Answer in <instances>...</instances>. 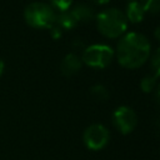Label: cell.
Returning <instances> with one entry per match:
<instances>
[{
	"mask_svg": "<svg viewBox=\"0 0 160 160\" xmlns=\"http://www.w3.org/2000/svg\"><path fill=\"white\" fill-rule=\"evenodd\" d=\"M150 50V41L144 34L130 31L120 38L115 55L122 68L138 69L149 60Z\"/></svg>",
	"mask_w": 160,
	"mask_h": 160,
	"instance_id": "obj_1",
	"label": "cell"
},
{
	"mask_svg": "<svg viewBox=\"0 0 160 160\" xmlns=\"http://www.w3.org/2000/svg\"><path fill=\"white\" fill-rule=\"evenodd\" d=\"M96 26L100 34L105 38L116 39L126 32L128 20L121 10L110 8L100 11L96 15Z\"/></svg>",
	"mask_w": 160,
	"mask_h": 160,
	"instance_id": "obj_2",
	"label": "cell"
},
{
	"mask_svg": "<svg viewBox=\"0 0 160 160\" xmlns=\"http://www.w3.org/2000/svg\"><path fill=\"white\" fill-rule=\"evenodd\" d=\"M24 19L26 24L34 29H50L55 24L56 12L50 5L35 1L25 8Z\"/></svg>",
	"mask_w": 160,
	"mask_h": 160,
	"instance_id": "obj_3",
	"label": "cell"
},
{
	"mask_svg": "<svg viewBox=\"0 0 160 160\" xmlns=\"http://www.w3.org/2000/svg\"><path fill=\"white\" fill-rule=\"evenodd\" d=\"M115 51L106 44H92L82 51L81 61L92 69H105L110 65Z\"/></svg>",
	"mask_w": 160,
	"mask_h": 160,
	"instance_id": "obj_4",
	"label": "cell"
},
{
	"mask_svg": "<svg viewBox=\"0 0 160 160\" xmlns=\"http://www.w3.org/2000/svg\"><path fill=\"white\" fill-rule=\"evenodd\" d=\"M110 140V132L102 124H92L88 126L82 134V141L89 150L99 151L104 149Z\"/></svg>",
	"mask_w": 160,
	"mask_h": 160,
	"instance_id": "obj_5",
	"label": "cell"
},
{
	"mask_svg": "<svg viewBox=\"0 0 160 160\" xmlns=\"http://www.w3.org/2000/svg\"><path fill=\"white\" fill-rule=\"evenodd\" d=\"M112 124L118 131H120L122 135H126L136 128L138 116L131 108L119 106L112 112Z\"/></svg>",
	"mask_w": 160,
	"mask_h": 160,
	"instance_id": "obj_6",
	"label": "cell"
},
{
	"mask_svg": "<svg viewBox=\"0 0 160 160\" xmlns=\"http://www.w3.org/2000/svg\"><path fill=\"white\" fill-rule=\"evenodd\" d=\"M82 61L76 54H68L61 64H60V71L65 76H72L81 69Z\"/></svg>",
	"mask_w": 160,
	"mask_h": 160,
	"instance_id": "obj_7",
	"label": "cell"
},
{
	"mask_svg": "<svg viewBox=\"0 0 160 160\" xmlns=\"http://www.w3.org/2000/svg\"><path fill=\"white\" fill-rule=\"evenodd\" d=\"M125 16L128 22H132V24H139L144 20L145 16V11L144 8L141 5V2H139L138 0H132L129 1V4L126 5V10H125Z\"/></svg>",
	"mask_w": 160,
	"mask_h": 160,
	"instance_id": "obj_8",
	"label": "cell"
},
{
	"mask_svg": "<svg viewBox=\"0 0 160 160\" xmlns=\"http://www.w3.org/2000/svg\"><path fill=\"white\" fill-rule=\"evenodd\" d=\"M70 12L72 14V16L75 18V20L78 22H88L90 20L94 19V10L92 8H90L88 4H78L74 8L70 9Z\"/></svg>",
	"mask_w": 160,
	"mask_h": 160,
	"instance_id": "obj_9",
	"label": "cell"
},
{
	"mask_svg": "<svg viewBox=\"0 0 160 160\" xmlns=\"http://www.w3.org/2000/svg\"><path fill=\"white\" fill-rule=\"evenodd\" d=\"M55 24L61 30H71L78 25V21L75 20V18L70 12V10H68V11H62V12L56 14Z\"/></svg>",
	"mask_w": 160,
	"mask_h": 160,
	"instance_id": "obj_10",
	"label": "cell"
},
{
	"mask_svg": "<svg viewBox=\"0 0 160 160\" xmlns=\"http://www.w3.org/2000/svg\"><path fill=\"white\" fill-rule=\"evenodd\" d=\"M90 92H91V96L94 99H96L98 101H105L109 99V91L108 89L101 85V84H95L90 88Z\"/></svg>",
	"mask_w": 160,
	"mask_h": 160,
	"instance_id": "obj_11",
	"label": "cell"
},
{
	"mask_svg": "<svg viewBox=\"0 0 160 160\" xmlns=\"http://www.w3.org/2000/svg\"><path fill=\"white\" fill-rule=\"evenodd\" d=\"M156 76L155 75H145L141 80H140V89L144 91V92H151L155 88H156Z\"/></svg>",
	"mask_w": 160,
	"mask_h": 160,
	"instance_id": "obj_12",
	"label": "cell"
},
{
	"mask_svg": "<svg viewBox=\"0 0 160 160\" xmlns=\"http://www.w3.org/2000/svg\"><path fill=\"white\" fill-rule=\"evenodd\" d=\"M50 6L54 10H58L59 12L62 11H68L70 10L71 5H72V0H50Z\"/></svg>",
	"mask_w": 160,
	"mask_h": 160,
	"instance_id": "obj_13",
	"label": "cell"
},
{
	"mask_svg": "<svg viewBox=\"0 0 160 160\" xmlns=\"http://www.w3.org/2000/svg\"><path fill=\"white\" fill-rule=\"evenodd\" d=\"M141 5L145 12H151V14L160 12V0H144Z\"/></svg>",
	"mask_w": 160,
	"mask_h": 160,
	"instance_id": "obj_14",
	"label": "cell"
},
{
	"mask_svg": "<svg viewBox=\"0 0 160 160\" xmlns=\"http://www.w3.org/2000/svg\"><path fill=\"white\" fill-rule=\"evenodd\" d=\"M150 65H151V69L154 71V75L158 78H160V48L152 54L151 56V60H150Z\"/></svg>",
	"mask_w": 160,
	"mask_h": 160,
	"instance_id": "obj_15",
	"label": "cell"
},
{
	"mask_svg": "<svg viewBox=\"0 0 160 160\" xmlns=\"http://www.w3.org/2000/svg\"><path fill=\"white\" fill-rule=\"evenodd\" d=\"M49 30H50V35H51V38H52V39H55V40H56V39H60V38H61L62 30H61L56 24H54Z\"/></svg>",
	"mask_w": 160,
	"mask_h": 160,
	"instance_id": "obj_16",
	"label": "cell"
},
{
	"mask_svg": "<svg viewBox=\"0 0 160 160\" xmlns=\"http://www.w3.org/2000/svg\"><path fill=\"white\" fill-rule=\"evenodd\" d=\"M154 35H155V38H156V40L160 42V25L155 29V31H154Z\"/></svg>",
	"mask_w": 160,
	"mask_h": 160,
	"instance_id": "obj_17",
	"label": "cell"
},
{
	"mask_svg": "<svg viewBox=\"0 0 160 160\" xmlns=\"http://www.w3.org/2000/svg\"><path fill=\"white\" fill-rule=\"evenodd\" d=\"M4 71H5V62H4V61L0 59V78L2 76Z\"/></svg>",
	"mask_w": 160,
	"mask_h": 160,
	"instance_id": "obj_18",
	"label": "cell"
},
{
	"mask_svg": "<svg viewBox=\"0 0 160 160\" xmlns=\"http://www.w3.org/2000/svg\"><path fill=\"white\" fill-rule=\"evenodd\" d=\"M92 2H95V4H98V5H105V4H108L110 0H91Z\"/></svg>",
	"mask_w": 160,
	"mask_h": 160,
	"instance_id": "obj_19",
	"label": "cell"
},
{
	"mask_svg": "<svg viewBox=\"0 0 160 160\" xmlns=\"http://www.w3.org/2000/svg\"><path fill=\"white\" fill-rule=\"evenodd\" d=\"M155 98H156V101H158L159 105H160V85L156 88V95H155Z\"/></svg>",
	"mask_w": 160,
	"mask_h": 160,
	"instance_id": "obj_20",
	"label": "cell"
},
{
	"mask_svg": "<svg viewBox=\"0 0 160 160\" xmlns=\"http://www.w3.org/2000/svg\"><path fill=\"white\" fill-rule=\"evenodd\" d=\"M130 1H132V0H130Z\"/></svg>",
	"mask_w": 160,
	"mask_h": 160,
	"instance_id": "obj_21",
	"label": "cell"
}]
</instances>
